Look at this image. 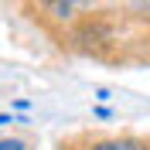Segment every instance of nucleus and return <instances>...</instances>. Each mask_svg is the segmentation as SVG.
<instances>
[{"instance_id": "obj_1", "label": "nucleus", "mask_w": 150, "mask_h": 150, "mask_svg": "<svg viewBox=\"0 0 150 150\" xmlns=\"http://www.w3.org/2000/svg\"><path fill=\"white\" fill-rule=\"evenodd\" d=\"M92 150H150L143 140H133V137H112V140H99Z\"/></svg>"}, {"instance_id": "obj_2", "label": "nucleus", "mask_w": 150, "mask_h": 150, "mask_svg": "<svg viewBox=\"0 0 150 150\" xmlns=\"http://www.w3.org/2000/svg\"><path fill=\"white\" fill-rule=\"evenodd\" d=\"M0 150H31V147L21 137H7V140H0Z\"/></svg>"}, {"instance_id": "obj_3", "label": "nucleus", "mask_w": 150, "mask_h": 150, "mask_svg": "<svg viewBox=\"0 0 150 150\" xmlns=\"http://www.w3.org/2000/svg\"><path fill=\"white\" fill-rule=\"evenodd\" d=\"M58 4H75V0H58Z\"/></svg>"}]
</instances>
